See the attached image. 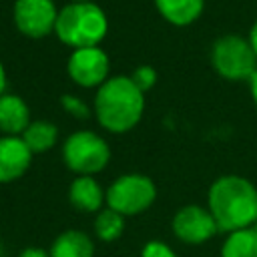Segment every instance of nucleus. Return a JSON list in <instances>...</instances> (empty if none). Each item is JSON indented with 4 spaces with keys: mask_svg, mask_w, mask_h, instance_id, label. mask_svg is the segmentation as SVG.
<instances>
[{
    "mask_svg": "<svg viewBox=\"0 0 257 257\" xmlns=\"http://www.w3.org/2000/svg\"><path fill=\"white\" fill-rule=\"evenodd\" d=\"M207 209L219 231L233 233L257 223V187L241 175H223L207 191Z\"/></svg>",
    "mask_w": 257,
    "mask_h": 257,
    "instance_id": "obj_1",
    "label": "nucleus"
},
{
    "mask_svg": "<svg viewBox=\"0 0 257 257\" xmlns=\"http://www.w3.org/2000/svg\"><path fill=\"white\" fill-rule=\"evenodd\" d=\"M92 112L104 131L114 135L128 133L143 118L145 92L131 76H110L96 88Z\"/></svg>",
    "mask_w": 257,
    "mask_h": 257,
    "instance_id": "obj_2",
    "label": "nucleus"
},
{
    "mask_svg": "<svg viewBox=\"0 0 257 257\" xmlns=\"http://www.w3.org/2000/svg\"><path fill=\"white\" fill-rule=\"evenodd\" d=\"M108 32V18L104 10L94 2H68L66 6L58 8L54 34L56 38L76 48L86 46H100Z\"/></svg>",
    "mask_w": 257,
    "mask_h": 257,
    "instance_id": "obj_3",
    "label": "nucleus"
},
{
    "mask_svg": "<svg viewBox=\"0 0 257 257\" xmlns=\"http://www.w3.org/2000/svg\"><path fill=\"white\" fill-rule=\"evenodd\" d=\"M62 161L76 177H94L108 165L110 147L94 131H74L62 145Z\"/></svg>",
    "mask_w": 257,
    "mask_h": 257,
    "instance_id": "obj_4",
    "label": "nucleus"
},
{
    "mask_svg": "<svg viewBox=\"0 0 257 257\" xmlns=\"http://www.w3.org/2000/svg\"><path fill=\"white\" fill-rule=\"evenodd\" d=\"M211 64L221 78L235 82L251 80L257 72V54L253 52L249 38L225 34L211 46Z\"/></svg>",
    "mask_w": 257,
    "mask_h": 257,
    "instance_id": "obj_5",
    "label": "nucleus"
},
{
    "mask_svg": "<svg viewBox=\"0 0 257 257\" xmlns=\"http://www.w3.org/2000/svg\"><path fill=\"white\" fill-rule=\"evenodd\" d=\"M157 199V185L151 177L141 173H126L116 177L106 189V207L131 217L147 211Z\"/></svg>",
    "mask_w": 257,
    "mask_h": 257,
    "instance_id": "obj_6",
    "label": "nucleus"
},
{
    "mask_svg": "<svg viewBox=\"0 0 257 257\" xmlns=\"http://www.w3.org/2000/svg\"><path fill=\"white\" fill-rule=\"evenodd\" d=\"M66 72L68 78L84 88H98L104 84L110 76V60L108 54L100 46H86L76 48L70 52L66 60Z\"/></svg>",
    "mask_w": 257,
    "mask_h": 257,
    "instance_id": "obj_7",
    "label": "nucleus"
},
{
    "mask_svg": "<svg viewBox=\"0 0 257 257\" xmlns=\"http://www.w3.org/2000/svg\"><path fill=\"white\" fill-rule=\"evenodd\" d=\"M58 8L54 0H16L12 6V20L20 34L28 38H44L54 32Z\"/></svg>",
    "mask_w": 257,
    "mask_h": 257,
    "instance_id": "obj_8",
    "label": "nucleus"
},
{
    "mask_svg": "<svg viewBox=\"0 0 257 257\" xmlns=\"http://www.w3.org/2000/svg\"><path fill=\"white\" fill-rule=\"evenodd\" d=\"M219 227L207 207L185 205L173 217V233L179 241L189 245H201L217 235Z\"/></svg>",
    "mask_w": 257,
    "mask_h": 257,
    "instance_id": "obj_9",
    "label": "nucleus"
},
{
    "mask_svg": "<svg viewBox=\"0 0 257 257\" xmlns=\"http://www.w3.org/2000/svg\"><path fill=\"white\" fill-rule=\"evenodd\" d=\"M32 157L34 155L22 137H0V183L20 179L28 171Z\"/></svg>",
    "mask_w": 257,
    "mask_h": 257,
    "instance_id": "obj_10",
    "label": "nucleus"
},
{
    "mask_svg": "<svg viewBox=\"0 0 257 257\" xmlns=\"http://www.w3.org/2000/svg\"><path fill=\"white\" fill-rule=\"evenodd\" d=\"M32 122L26 100L18 94L4 92L0 96V131L8 137H20Z\"/></svg>",
    "mask_w": 257,
    "mask_h": 257,
    "instance_id": "obj_11",
    "label": "nucleus"
},
{
    "mask_svg": "<svg viewBox=\"0 0 257 257\" xmlns=\"http://www.w3.org/2000/svg\"><path fill=\"white\" fill-rule=\"evenodd\" d=\"M104 197H106V191H102L100 183L88 175L76 177L68 187L70 205L82 213H98L106 203Z\"/></svg>",
    "mask_w": 257,
    "mask_h": 257,
    "instance_id": "obj_12",
    "label": "nucleus"
},
{
    "mask_svg": "<svg viewBox=\"0 0 257 257\" xmlns=\"http://www.w3.org/2000/svg\"><path fill=\"white\" fill-rule=\"evenodd\" d=\"M50 257H94L92 239L80 229L62 231L48 249Z\"/></svg>",
    "mask_w": 257,
    "mask_h": 257,
    "instance_id": "obj_13",
    "label": "nucleus"
},
{
    "mask_svg": "<svg viewBox=\"0 0 257 257\" xmlns=\"http://www.w3.org/2000/svg\"><path fill=\"white\" fill-rule=\"evenodd\" d=\"M159 14L173 26L193 24L205 8V0H155Z\"/></svg>",
    "mask_w": 257,
    "mask_h": 257,
    "instance_id": "obj_14",
    "label": "nucleus"
},
{
    "mask_svg": "<svg viewBox=\"0 0 257 257\" xmlns=\"http://www.w3.org/2000/svg\"><path fill=\"white\" fill-rule=\"evenodd\" d=\"M20 137L26 143V147L32 151V155H38V153L50 151L56 145V141H58V128H56L54 122L44 120V118H38V120H32Z\"/></svg>",
    "mask_w": 257,
    "mask_h": 257,
    "instance_id": "obj_15",
    "label": "nucleus"
},
{
    "mask_svg": "<svg viewBox=\"0 0 257 257\" xmlns=\"http://www.w3.org/2000/svg\"><path fill=\"white\" fill-rule=\"evenodd\" d=\"M221 257H257V223L227 233L221 245Z\"/></svg>",
    "mask_w": 257,
    "mask_h": 257,
    "instance_id": "obj_16",
    "label": "nucleus"
},
{
    "mask_svg": "<svg viewBox=\"0 0 257 257\" xmlns=\"http://www.w3.org/2000/svg\"><path fill=\"white\" fill-rule=\"evenodd\" d=\"M124 231V215L116 213L114 209L110 207H104L96 213L94 217V235L104 241V243H110V241H116Z\"/></svg>",
    "mask_w": 257,
    "mask_h": 257,
    "instance_id": "obj_17",
    "label": "nucleus"
},
{
    "mask_svg": "<svg viewBox=\"0 0 257 257\" xmlns=\"http://www.w3.org/2000/svg\"><path fill=\"white\" fill-rule=\"evenodd\" d=\"M60 106H62V110H64L68 116L78 118V120H86V118L90 116V112H92L90 106L86 104V100H82L80 96L70 94V92H66V94L60 96Z\"/></svg>",
    "mask_w": 257,
    "mask_h": 257,
    "instance_id": "obj_18",
    "label": "nucleus"
},
{
    "mask_svg": "<svg viewBox=\"0 0 257 257\" xmlns=\"http://www.w3.org/2000/svg\"><path fill=\"white\" fill-rule=\"evenodd\" d=\"M131 78L143 92H147L157 84V70L149 64H141L131 72Z\"/></svg>",
    "mask_w": 257,
    "mask_h": 257,
    "instance_id": "obj_19",
    "label": "nucleus"
},
{
    "mask_svg": "<svg viewBox=\"0 0 257 257\" xmlns=\"http://www.w3.org/2000/svg\"><path fill=\"white\" fill-rule=\"evenodd\" d=\"M141 257H177V253L163 241H149L145 243L143 251H141Z\"/></svg>",
    "mask_w": 257,
    "mask_h": 257,
    "instance_id": "obj_20",
    "label": "nucleus"
},
{
    "mask_svg": "<svg viewBox=\"0 0 257 257\" xmlns=\"http://www.w3.org/2000/svg\"><path fill=\"white\" fill-rule=\"evenodd\" d=\"M18 257H50V253L40 247H26L18 253Z\"/></svg>",
    "mask_w": 257,
    "mask_h": 257,
    "instance_id": "obj_21",
    "label": "nucleus"
},
{
    "mask_svg": "<svg viewBox=\"0 0 257 257\" xmlns=\"http://www.w3.org/2000/svg\"><path fill=\"white\" fill-rule=\"evenodd\" d=\"M249 44H251L253 52L257 54V20H255V24H253L251 30H249Z\"/></svg>",
    "mask_w": 257,
    "mask_h": 257,
    "instance_id": "obj_22",
    "label": "nucleus"
},
{
    "mask_svg": "<svg viewBox=\"0 0 257 257\" xmlns=\"http://www.w3.org/2000/svg\"><path fill=\"white\" fill-rule=\"evenodd\" d=\"M6 84H8V76H6V68L0 60V96L6 92Z\"/></svg>",
    "mask_w": 257,
    "mask_h": 257,
    "instance_id": "obj_23",
    "label": "nucleus"
},
{
    "mask_svg": "<svg viewBox=\"0 0 257 257\" xmlns=\"http://www.w3.org/2000/svg\"><path fill=\"white\" fill-rule=\"evenodd\" d=\"M249 88H251V98H253V102H255V106H257V72H255L253 78L249 80Z\"/></svg>",
    "mask_w": 257,
    "mask_h": 257,
    "instance_id": "obj_24",
    "label": "nucleus"
},
{
    "mask_svg": "<svg viewBox=\"0 0 257 257\" xmlns=\"http://www.w3.org/2000/svg\"><path fill=\"white\" fill-rule=\"evenodd\" d=\"M70 2H92V0H70Z\"/></svg>",
    "mask_w": 257,
    "mask_h": 257,
    "instance_id": "obj_25",
    "label": "nucleus"
},
{
    "mask_svg": "<svg viewBox=\"0 0 257 257\" xmlns=\"http://www.w3.org/2000/svg\"><path fill=\"white\" fill-rule=\"evenodd\" d=\"M0 257H2V249H0Z\"/></svg>",
    "mask_w": 257,
    "mask_h": 257,
    "instance_id": "obj_26",
    "label": "nucleus"
}]
</instances>
